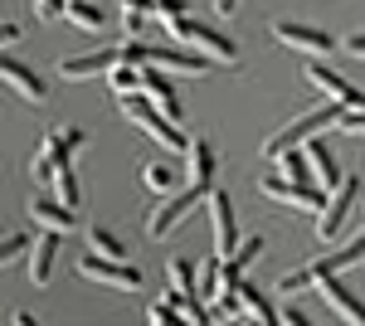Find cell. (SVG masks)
<instances>
[{"mask_svg": "<svg viewBox=\"0 0 365 326\" xmlns=\"http://www.w3.org/2000/svg\"><path fill=\"white\" fill-rule=\"evenodd\" d=\"M54 185H58V200L78 210V170H73V156H58V165H54Z\"/></svg>", "mask_w": 365, "mask_h": 326, "instance_id": "obj_24", "label": "cell"}, {"mask_svg": "<svg viewBox=\"0 0 365 326\" xmlns=\"http://www.w3.org/2000/svg\"><path fill=\"white\" fill-rule=\"evenodd\" d=\"M146 322L151 326H170V322H180V317H175V307H166V302H151V307H146Z\"/></svg>", "mask_w": 365, "mask_h": 326, "instance_id": "obj_32", "label": "cell"}, {"mask_svg": "<svg viewBox=\"0 0 365 326\" xmlns=\"http://www.w3.org/2000/svg\"><path fill=\"white\" fill-rule=\"evenodd\" d=\"M0 83H10L25 103H44L49 98V83L39 78L34 68H29L25 58H10V54H0Z\"/></svg>", "mask_w": 365, "mask_h": 326, "instance_id": "obj_10", "label": "cell"}, {"mask_svg": "<svg viewBox=\"0 0 365 326\" xmlns=\"http://www.w3.org/2000/svg\"><path fill=\"white\" fill-rule=\"evenodd\" d=\"M78 272H83V277H93V282L122 287V292H137V287H141V272L132 268V263H122V258H103V253H93V248L78 258Z\"/></svg>", "mask_w": 365, "mask_h": 326, "instance_id": "obj_8", "label": "cell"}, {"mask_svg": "<svg viewBox=\"0 0 365 326\" xmlns=\"http://www.w3.org/2000/svg\"><path fill=\"white\" fill-rule=\"evenodd\" d=\"M29 175L39 180V190L54 180V151H49V141H39V151H34V161H29Z\"/></svg>", "mask_w": 365, "mask_h": 326, "instance_id": "obj_28", "label": "cell"}, {"mask_svg": "<svg viewBox=\"0 0 365 326\" xmlns=\"http://www.w3.org/2000/svg\"><path fill=\"white\" fill-rule=\"evenodd\" d=\"M88 248H93V253H103V258H127V244L117 239L108 224H88Z\"/></svg>", "mask_w": 365, "mask_h": 326, "instance_id": "obj_23", "label": "cell"}, {"mask_svg": "<svg viewBox=\"0 0 365 326\" xmlns=\"http://www.w3.org/2000/svg\"><path fill=\"white\" fill-rule=\"evenodd\" d=\"M317 287H322V292H327V302H331V307H336V312H341V317H346V322L365 326V302L356 297V292H351V287H346V282H341L336 272H331V277H322V282H317Z\"/></svg>", "mask_w": 365, "mask_h": 326, "instance_id": "obj_19", "label": "cell"}, {"mask_svg": "<svg viewBox=\"0 0 365 326\" xmlns=\"http://www.w3.org/2000/svg\"><path fill=\"white\" fill-rule=\"evenodd\" d=\"M166 277H170V287H175V292H185V297H200V277H195V263H190V258H170Z\"/></svg>", "mask_w": 365, "mask_h": 326, "instance_id": "obj_25", "label": "cell"}, {"mask_svg": "<svg viewBox=\"0 0 365 326\" xmlns=\"http://www.w3.org/2000/svg\"><path fill=\"white\" fill-rule=\"evenodd\" d=\"M161 25H166V34L175 39V44H190V49H195V54H205L210 63H239V44H234V39H225L220 29L190 20L185 10H180V15H166Z\"/></svg>", "mask_w": 365, "mask_h": 326, "instance_id": "obj_2", "label": "cell"}, {"mask_svg": "<svg viewBox=\"0 0 365 326\" xmlns=\"http://www.w3.org/2000/svg\"><path fill=\"white\" fill-rule=\"evenodd\" d=\"M205 200H210V195H205V190H190V185H185V190L161 195V200H156V210L146 215V239H156V244H161V239H170V234L185 224V215H195Z\"/></svg>", "mask_w": 365, "mask_h": 326, "instance_id": "obj_4", "label": "cell"}, {"mask_svg": "<svg viewBox=\"0 0 365 326\" xmlns=\"http://www.w3.org/2000/svg\"><path fill=\"white\" fill-rule=\"evenodd\" d=\"M58 239H63V234L44 229V234L34 239V248H29V282H34V287H44V282L54 277V263H58Z\"/></svg>", "mask_w": 365, "mask_h": 326, "instance_id": "obj_17", "label": "cell"}, {"mask_svg": "<svg viewBox=\"0 0 365 326\" xmlns=\"http://www.w3.org/2000/svg\"><path fill=\"white\" fill-rule=\"evenodd\" d=\"M239 302H244V317H249V322H263V326H273V322H278V312H273V302L263 297V292L253 287L249 277L239 282Z\"/></svg>", "mask_w": 365, "mask_h": 326, "instance_id": "obj_21", "label": "cell"}, {"mask_svg": "<svg viewBox=\"0 0 365 326\" xmlns=\"http://www.w3.org/2000/svg\"><path fill=\"white\" fill-rule=\"evenodd\" d=\"M307 83L312 88H322L327 98H336L341 108H365V93L356 88V83H346L341 73H331L327 63H307Z\"/></svg>", "mask_w": 365, "mask_h": 326, "instance_id": "obj_13", "label": "cell"}, {"mask_svg": "<svg viewBox=\"0 0 365 326\" xmlns=\"http://www.w3.org/2000/svg\"><path fill=\"white\" fill-rule=\"evenodd\" d=\"M273 39H278V44H287V49H297V54H307V58H322V54H331V49H341L327 29L297 25V20H278V25H273Z\"/></svg>", "mask_w": 365, "mask_h": 326, "instance_id": "obj_7", "label": "cell"}, {"mask_svg": "<svg viewBox=\"0 0 365 326\" xmlns=\"http://www.w3.org/2000/svg\"><path fill=\"white\" fill-rule=\"evenodd\" d=\"M117 63V44L93 49V54H73L58 63V78H108V68Z\"/></svg>", "mask_w": 365, "mask_h": 326, "instance_id": "obj_16", "label": "cell"}, {"mask_svg": "<svg viewBox=\"0 0 365 326\" xmlns=\"http://www.w3.org/2000/svg\"><path fill=\"white\" fill-rule=\"evenodd\" d=\"M278 322H287V326H307L312 317L302 312V307H282V312H278Z\"/></svg>", "mask_w": 365, "mask_h": 326, "instance_id": "obj_36", "label": "cell"}, {"mask_svg": "<svg viewBox=\"0 0 365 326\" xmlns=\"http://www.w3.org/2000/svg\"><path fill=\"white\" fill-rule=\"evenodd\" d=\"M185 10V0H151V15L156 20H166V15H180Z\"/></svg>", "mask_w": 365, "mask_h": 326, "instance_id": "obj_34", "label": "cell"}, {"mask_svg": "<svg viewBox=\"0 0 365 326\" xmlns=\"http://www.w3.org/2000/svg\"><path fill=\"white\" fill-rule=\"evenodd\" d=\"M302 156H307V165H312V180L322 185V190H336V180H341V165H336V156L317 141V136H307L302 141Z\"/></svg>", "mask_w": 365, "mask_h": 326, "instance_id": "obj_18", "label": "cell"}, {"mask_svg": "<svg viewBox=\"0 0 365 326\" xmlns=\"http://www.w3.org/2000/svg\"><path fill=\"white\" fill-rule=\"evenodd\" d=\"M141 180H146V190H151V195H170L180 175H175V165H170V161H146V165H141Z\"/></svg>", "mask_w": 365, "mask_h": 326, "instance_id": "obj_22", "label": "cell"}, {"mask_svg": "<svg viewBox=\"0 0 365 326\" xmlns=\"http://www.w3.org/2000/svg\"><path fill=\"white\" fill-rule=\"evenodd\" d=\"M63 20L88 29V34H103V29H108V10L93 5V0H63Z\"/></svg>", "mask_w": 365, "mask_h": 326, "instance_id": "obj_20", "label": "cell"}, {"mask_svg": "<svg viewBox=\"0 0 365 326\" xmlns=\"http://www.w3.org/2000/svg\"><path fill=\"white\" fill-rule=\"evenodd\" d=\"M356 263H365V234H356L351 244L331 248L327 258H312V263H302V268H292V272H287V277L278 282V292H282V297H297L302 287H317L322 277H331V272H346V268H356Z\"/></svg>", "mask_w": 365, "mask_h": 326, "instance_id": "obj_1", "label": "cell"}, {"mask_svg": "<svg viewBox=\"0 0 365 326\" xmlns=\"http://www.w3.org/2000/svg\"><path fill=\"white\" fill-rule=\"evenodd\" d=\"M200 292H220V253L200 263Z\"/></svg>", "mask_w": 365, "mask_h": 326, "instance_id": "obj_30", "label": "cell"}, {"mask_svg": "<svg viewBox=\"0 0 365 326\" xmlns=\"http://www.w3.org/2000/svg\"><path fill=\"white\" fill-rule=\"evenodd\" d=\"M258 190L268 195V200H282V205H292V210H307V215H322V205H327V190H322V185L287 180L282 170H268V175H258Z\"/></svg>", "mask_w": 365, "mask_h": 326, "instance_id": "obj_6", "label": "cell"}, {"mask_svg": "<svg viewBox=\"0 0 365 326\" xmlns=\"http://www.w3.org/2000/svg\"><path fill=\"white\" fill-rule=\"evenodd\" d=\"M273 161L282 165V175H287V180H302V185H312V165H307V156H302V146L282 151V156H273Z\"/></svg>", "mask_w": 365, "mask_h": 326, "instance_id": "obj_27", "label": "cell"}, {"mask_svg": "<svg viewBox=\"0 0 365 326\" xmlns=\"http://www.w3.org/2000/svg\"><path fill=\"white\" fill-rule=\"evenodd\" d=\"M234 10H239V0H215V15H220V20H229Z\"/></svg>", "mask_w": 365, "mask_h": 326, "instance_id": "obj_38", "label": "cell"}, {"mask_svg": "<svg viewBox=\"0 0 365 326\" xmlns=\"http://www.w3.org/2000/svg\"><path fill=\"white\" fill-rule=\"evenodd\" d=\"M185 185L190 190H215V141H205V136H195V141H185Z\"/></svg>", "mask_w": 365, "mask_h": 326, "instance_id": "obj_11", "label": "cell"}, {"mask_svg": "<svg viewBox=\"0 0 365 326\" xmlns=\"http://www.w3.org/2000/svg\"><path fill=\"white\" fill-rule=\"evenodd\" d=\"M356 200H361V180L356 175H341L336 190H327V205L317 215V244H336L346 219H351V210H356Z\"/></svg>", "mask_w": 365, "mask_h": 326, "instance_id": "obj_5", "label": "cell"}, {"mask_svg": "<svg viewBox=\"0 0 365 326\" xmlns=\"http://www.w3.org/2000/svg\"><path fill=\"white\" fill-rule=\"evenodd\" d=\"M34 10H39V20H58L63 15V0H34Z\"/></svg>", "mask_w": 365, "mask_h": 326, "instance_id": "obj_35", "label": "cell"}, {"mask_svg": "<svg viewBox=\"0 0 365 326\" xmlns=\"http://www.w3.org/2000/svg\"><path fill=\"white\" fill-rule=\"evenodd\" d=\"M146 20H151V0H122V29H127V39H137Z\"/></svg>", "mask_w": 365, "mask_h": 326, "instance_id": "obj_26", "label": "cell"}, {"mask_svg": "<svg viewBox=\"0 0 365 326\" xmlns=\"http://www.w3.org/2000/svg\"><path fill=\"white\" fill-rule=\"evenodd\" d=\"M141 93H146L156 108L166 112L170 122H180V93H175V83L166 78V68H156V63H141Z\"/></svg>", "mask_w": 365, "mask_h": 326, "instance_id": "obj_12", "label": "cell"}, {"mask_svg": "<svg viewBox=\"0 0 365 326\" xmlns=\"http://www.w3.org/2000/svg\"><path fill=\"white\" fill-rule=\"evenodd\" d=\"M210 219H215V253L229 258L234 248H239V229H234V195L229 190H210Z\"/></svg>", "mask_w": 365, "mask_h": 326, "instance_id": "obj_9", "label": "cell"}, {"mask_svg": "<svg viewBox=\"0 0 365 326\" xmlns=\"http://www.w3.org/2000/svg\"><path fill=\"white\" fill-rule=\"evenodd\" d=\"M25 248H29L25 234H10V239H0V268H5V263H15V258H20Z\"/></svg>", "mask_w": 365, "mask_h": 326, "instance_id": "obj_31", "label": "cell"}, {"mask_svg": "<svg viewBox=\"0 0 365 326\" xmlns=\"http://www.w3.org/2000/svg\"><path fill=\"white\" fill-rule=\"evenodd\" d=\"M29 219L39 224V229H54V234H68L73 224H78V210L73 205H63V200H49V195L39 190L29 200Z\"/></svg>", "mask_w": 365, "mask_h": 326, "instance_id": "obj_15", "label": "cell"}, {"mask_svg": "<svg viewBox=\"0 0 365 326\" xmlns=\"http://www.w3.org/2000/svg\"><path fill=\"white\" fill-rule=\"evenodd\" d=\"M58 136H63V146H68L73 156H78V151H83V146H88V132H83V127H63V132H58Z\"/></svg>", "mask_w": 365, "mask_h": 326, "instance_id": "obj_33", "label": "cell"}, {"mask_svg": "<svg viewBox=\"0 0 365 326\" xmlns=\"http://www.w3.org/2000/svg\"><path fill=\"white\" fill-rule=\"evenodd\" d=\"M15 39H20V25L5 20V25H0V44H15Z\"/></svg>", "mask_w": 365, "mask_h": 326, "instance_id": "obj_39", "label": "cell"}, {"mask_svg": "<svg viewBox=\"0 0 365 326\" xmlns=\"http://www.w3.org/2000/svg\"><path fill=\"white\" fill-rule=\"evenodd\" d=\"M341 49H346L351 58H365V29H361V34H351V39L341 44Z\"/></svg>", "mask_w": 365, "mask_h": 326, "instance_id": "obj_37", "label": "cell"}, {"mask_svg": "<svg viewBox=\"0 0 365 326\" xmlns=\"http://www.w3.org/2000/svg\"><path fill=\"white\" fill-rule=\"evenodd\" d=\"M336 117H341V103L331 98V103H322V108H312L302 112V117H292L282 132H273L268 141H263V156L273 161V156H282V151H292V146H302L307 136H317L322 127H336Z\"/></svg>", "mask_w": 365, "mask_h": 326, "instance_id": "obj_3", "label": "cell"}, {"mask_svg": "<svg viewBox=\"0 0 365 326\" xmlns=\"http://www.w3.org/2000/svg\"><path fill=\"white\" fill-rule=\"evenodd\" d=\"M258 253H263V239H239V248H234L229 258H220V292L239 287V282L249 277V268L258 263Z\"/></svg>", "mask_w": 365, "mask_h": 326, "instance_id": "obj_14", "label": "cell"}, {"mask_svg": "<svg viewBox=\"0 0 365 326\" xmlns=\"http://www.w3.org/2000/svg\"><path fill=\"white\" fill-rule=\"evenodd\" d=\"M336 127H341V132H351V136H365V108H341Z\"/></svg>", "mask_w": 365, "mask_h": 326, "instance_id": "obj_29", "label": "cell"}]
</instances>
